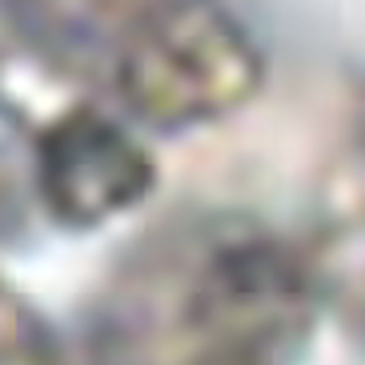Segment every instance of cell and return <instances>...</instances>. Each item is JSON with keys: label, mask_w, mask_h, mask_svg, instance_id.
<instances>
[{"label": "cell", "mask_w": 365, "mask_h": 365, "mask_svg": "<svg viewBox=\"0 0 365 365\" xmlns=\"http://www.w3.org/2000/svg\"><path fill=\"white\" fill-rule=\"evenodd\" d=\"M125 48V101L153 120L213 117L253 85L257 61L245 36L197 4L137 29Z\"/></svg>", "instance_id": "1"}, {"label": "cell", "mask_w": 365, "mask_h": 365, "mask_svg": "<svg viewBox=\"0 0 365 365\" xmlns=\"http://www.w3.org/2000/svg\"><path fill=\"white\" fill-rule=\"evenodd\" d=\"M44 189L61 213H113L149 181V165L125 133L93 113H73L44 140Z\"/></svg>", "instance_id": "2"}, {"label": "cell", "mask_w": 365, "mask_h": 365, "mask_svg": "<svg viewBox=\"0 0 365 365\" xmlns=\"http://www.w3.org/2000/svg\"><path fill=\"white\" fill-rule=\"evenodd\" d=\"M68 4L76 9V21L85 24H120L125 33H137L149 21H161L197 0H68Z\"/></svg>", "instance_id": "3"}]
</instances>
